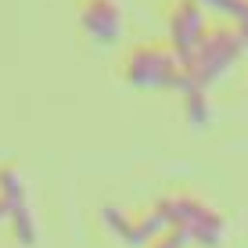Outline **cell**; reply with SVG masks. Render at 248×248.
I'll return each mask as SVG.
<instances>
[{"label": "cell", "instance_id": "11", "mask_svg": "<svg viewBox=\"0 0 248 248\" xmlns=\"http://www.w3.org/2000/svg\"><path fill=\"white\" fill-rule=\"evenodd\" d=\"M191 245V237H187V230H180V227H169L166 234H158L155 241H151L148 248H187Z\"/></svg>", "mask_w": 248, "mask_h": 248}, {"label": "cell", "instance_id": "6", "mask_svg": "<svg viewBox=\"0 0 248 248\" xmlns=\"http://www.w3.org/2000/svg\"><path fill=\"white\" fill-rule=\"evenodd\" d=\"M79 29L97 44H115L123 36V7L119 0H83L79 4Z\"/></svg>", "mask_w": 248, "mask_h": 248}, {"label": "cell", "instance_id": "5", "mask_svg": "<svg viewBox=\"0 0 248 248\" xmlns=\"http://www.w3.org/2000/svg\"><path fill=\"white\" fill-rule=\"evenodd\" d=\"M169 47H173V54L184 58L191 54V47L198 44V36L205 29H209V18H205V7L198 4V0H176L173 7H169Z\"/></svg>", "mask_w": 248, "mask_h": 248}, {"label": "cell", "instance_id": "9", "mask_svg": "<svg viewBox=\"0 0 248 248\" xmlns=\"http://www.w3.org/2000/svg\"><path fill=\"white\" fill-rule=\"evenodd\" d=\"M7 227H11V234H15V241H18V245H25V248L36 245V219H32L29 202L7 212Z\"/></svg>", "mask_w": 248, "mask_h": 248}, {"label": "cell", "instance_id": "3", "mask_svg": "<svg viewBox=\"0 0 248 248\" xmlns=\"http://www.w3.org/2000/svg\"><path fill=\"white\" fill-rule=\"evenodd\" d=\"M155 209L166 216L169 227H180L187 230L191 245H202V248H219L223 245V216H219L212 205H205L202 198H191V194H169V198H158Z\"/></svg>", "mask_w": 248, "mask_h": 248}, {"label": "cell", "instance_id": "12", "mask_svg": "<svg viewBox=\"0 0 248 248\" xmlns=\"http://www.w3.org/2000/svg\"><path fill=\"white\" fill-rule=\"evenodd\" d=\"M0 223H7V209H4V202H0Z\"/></svg>", "mask_w": 248, "mask_h": 248}, {"label": "cell", "instance_id": "7", "mask_svg": "<svg viewBox=\"0 0 248 248\" xmlns=\"http://www.w3.org/2000/svg\"><path fill=\"white\" fill-rule=\"evenodd\" d=\"M205 11H216L219 18H227V25H234L248 44V0H198Z\"/></svg>", "mask_w": 248, "mask_h": 248}, {"label": "cell", "instance_id": "1", "mask_svg": "<svg viewBox=\"0 0 248 248\" xmlns=\"http://www.w3.org/2000/svg\"><path fill=\"white\" fill-rule=\"evenodd\" d=\"M245 36L234 29V25L219 22V25H209V29L198 36V44L191 47V54L184 58V79L187 87L194 90H209L212 83L219 79V76L227 72L230 65L237 62V58L245 54Z\"/></svg>", "mask_w": 248, "mask_h": 248}, {"label": "cell", "instance_id": "2", "mask_svg": "<svg viewBox=\"0 0 248 248\" xmlns=\"http://www.w3.org/2000/svg\"><path fill=\"white\" fill-rule=\"evenodd\" d=\"M123 76L140 90H187L184 65L169 44H137L123 62Z\"/></svg>", "mask_w": 248, "mask_h": 248}, {"label": "cell", "instance_id": "8", "mask_svg": "<svg viewBox=\"0 0 248 248\" xmlns=\"http://www.w3.org/2000/svg\"><path fill=\"white\" fill-rule=\"evenodd\" d=\"M0 202H4L7 212L25 205V180L15 166H0Z\"/></svg>", "mask_w": 248, "mask_h": 248}, {"label": "cell", "instance_id": "4", "mask_svg": "<svg viewBox=\"0 0 248 248\" xmlns=\"http://www.w3.org/2000/svg\"><path fill=\"white\" fill-rule=\"evenodd\" d=\"M101 219H105V227L112 230L126 248H148L158 234L169 230L166 216H162L158 209H151L148 216H130V212L115 209V205H105V209H101Z\"/></svg>", "mask_w": 248, "mask_h": 248}, {"label": "cell", "instance_id": "10", "mask_svg": "<svg viewBox=\"0 0 248 248\" xmlns=\"http://www.w3.org/2000/svg\"><path fill=\"white\" fill-rule=\"evenodd\" d=\"M184 115H187L191 126H205V123H209V90L187 87L184 90Z\"/></svg>", "mask_w": 248, "mask_h": 248}]
</instances>
